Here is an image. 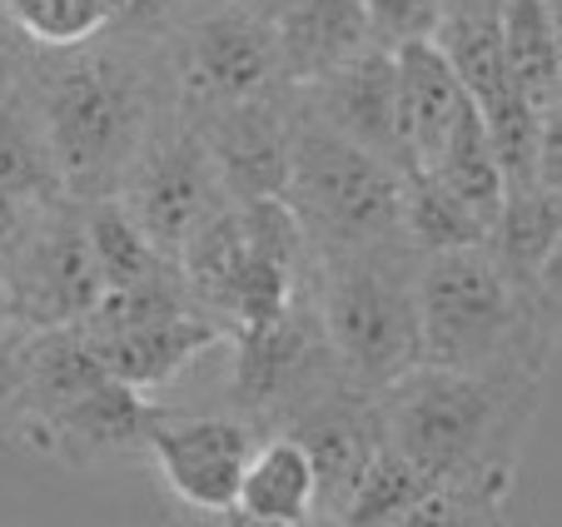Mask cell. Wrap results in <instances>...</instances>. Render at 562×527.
<instances>
[{
    "label": "cell",
    "instance_id": "obj_17",
    "mask_svg": "<svg viewBox=\"0 0 562 527\" xmlns=\"http://www.w3.org/2000/svg\"><path fill=\"white\" fill-rule=\"evenodd\" d=\"M274 41L284 55L289 85H308L379 45L363 15V0H299L294 11L274 21Z\"/></svg>",
    "mask_w": 562,
    "mask_h": 527
},
{
    "label": "cell",
    "instance_id": "obj_19",
    "mask_svg": "<svg viewBox=\"0 0 562 527\" xmlns=\"http://www.w3.org/2000/svg\"><path fill=\"white\" fill-rule=\"evenodd\" d=\"M234 507L274 527H299L304 517L318 513L314 468H308V453L289 433H269L255 444L245 478H239V493H234Z\"/></svg>",
    "mask_w": 562,
    "mask_h": 527
},
{
    "label": "cell",
    "instance_id": "obj_4",
    "mask_svg": "<svg viewBox=\"0 0 562 527\" xmlns=\"http://www.w3.org/2000/svg\"><path fill=\"white\" fill-rule=\"evenodd\" d=\"M308 299L329 359L353 389L383 393L424 363L418 328V254L404 239L373 249L308 254Z\"/></svg>",
    "mask_w": 562,
    "mask_h": 527
},
{
    "label": "cell",
    "instance_id": "obj_31",
    "mask_svg": "<svg viewBox=\"0 0 562 527\" xmlns=\"http://www.w3.org/2000/svg\"><path fill=\"white\" fill-rule=\"evenodd\" d=\"M170 527H274L239 507H170Z\"/></svg>",
    "mask_w": 562,
    "mask_h": 527
},
{
    "label": "cell",
    "instance_id": "obj_33",
    "mask_svg": "<svg viewBox=\"0 0 562 527\" xmlns=\"http://www.w3.org/2000/svg\"><path fill=\"white\" fill-rule=\"evenodd\" d=\"M239 5H249V11H255V15H265V21L274 25L284 11H294L299 0H239Z\"/></svg>",
    "mask_w": 562,
    "mask_h": 527
},
{
    "label": "cell",
    "instance_id": "obj_32",
    "mask_svg": "<svg viewBox=\"0 0 562 527\" xmlns=\"http://www.w3.org/2000/svg\"><path fill=\"white\" fill-rule=\"evenodd\" d=\"M35 210H41V204L21 200V194H11V190H0V259H5V254L21 244V234L31 229Z\"/></svg>",
    "mask_w": 562,
    "mask_h": 527
},
{
    "label": "cell",
    "instance_id": "obj_18",
    "mask_svg": "<svg viewBox=\"0 0 562 527\" xmlns=\"http://www.w3.org/2000/svg\"><path fill=\"white\" fill-rule=\"evenodd\" d=\"M503 65L513 96L548 115L562 110V45H558V0H503Z\"/></svg>",
    "mask_w": 562,
    "mask_h": 527
},
{
    "label": "cell",
    "instance_id": "obj_20",
    "mask_svg": "<svg viewBox=\"0 0 562 527\" xmlns=\"http://www.w3.org/2000/svg\"><path fill=\"white\" fill-rule=\"evenodd\" d=\"M424 175H434L483 229H493L503 210V169L493 159V145L483 135V120L473 105H463V115L453 120V130L443 135L438 155L424 165Z\"/></svg>",
    "mask_w": 562,
    "mask_h": 527
},
{
    "label": "cell",
    "instance_id": "obj_25",
    "mask_svg": "<svg viewBox=\"0 0 562 527\" xmlns=\"http://www.w3.org/2000/svg\"><path fill=\"white\" fill-rule=\"evenodd\" d=\"M428 487L434 483H428L418 468H408L404 458L383 444L379 453L369 458V468L359 473L353 493L344 497V507L334 517H339L344 527H389L393 517H404Z\"/></svg>",
    "mask_w": 562,
    "mask_h": 527
},
{
    "label": "cell",
    "instance_id": "obj_3",
    "mask_svg": "<svg viewBox=\"0 0 562 527\" xmlns=\"http://www.w3.org/2000/svg\"><path fill=\"white\" fill-rule=\"evenodd\" d=\"M424 363L548 383L558 363V299L503 269L488 244L418 259Z\"/></svg>",
    "mask_w": 562,
    "mask_h": 527
},
{
    "label": "cell",
    "instance_id": "obj_8",
    "mask_svg": "<svg viewBox=\"0 0 562 527\" xmlns=\"http://www.w3.org/2000/svg\"><path fill=\"white\" fill-rule=\"evenodd\" d=\"M224 348L234 354L229 413L255 423L259 438H269L308 393H318L324 383L339 379V369L329 359V344H324V328H318L314 299H308V279L274 324L255 328V334H234Z\"/></svg>",
    "mask_w": 562,
    "mask_h": 527
},
{
    "label": "cell",
    "instance_id": "obj_34",
    "mask_svg": "<svg viewBox=\"0 0 562 527\" xmlns=\"http://www.w3.org/2000/svg\"><path fill=\"white\" fill-rule=\"evenodd\" d=\"M299 527H344V523H339V517H324V513H314V517H304V523H299Z\"/></svg>",
    "mask_w": 562,
    "mask_h": 527
},
{
    "label": "cell",
    "instance_id": "obj_29",
    "mask_svg": "<svg viewBox=\"0 0 562 527\" xmlns=\"http://www.w3.org/2000/svg\"><path fill=\"white\" fill-rule=\"evenodd\" d=\"M31 334L21 318H0V428L15 408V393H21V373H25V348H31Z\"/></svg>",
    "mask_w": 562,
    "mask_h": 527
},
{
    "label": "cell",
    "instance_id": "obj_7",
    "mask_svg": "<svg viewBox=\"0 0 562 527\" xmlns=\"http://www.w3.org/2000/svg\"><path fill=\"white\" fill-rule=\"evenodd\" d=\"M0 279H5V314L21 318L25 328L80 324L105 294L80 200L41 204L21 244L0 259Z\"/></svg>",
    "mask_w": 562,
    "mask_h": 527
},
{
    "label": "cell",
    "instance_id": "obj_23",
    "mask_svg": "<svg viewBox=\"0 0 562 527\" xmlns=\"http://www.w3.org/2000/svg\"><path fill=\"white\" fill-rule=\"evenodd\" d=\"M0 190L21 194L31 204L65 200L60 180H55V165H50V149L41 139V125L25 110L15 85L0 90Z\"/></svg>",
    "mask_w": 562,
    "mask_h": 527
},
{
    "label": "cell",
    "instance_id": "obj_28",
    "mask_svg": "<svg viewBox=\"0 0 562 527\" xmlns=\"http://www.w3.org/2000/svg\"><path fill=\"white\" fill-rule=\"evenodd\" d=\"M443 0H363L369 31L379 45H408V41H434V25Z\"/></svg>",
    "mask_w": 562,
    "mask_h": 527
},
{
    "label": "cell",
    "instance_id": "obj_16",
    "mask_svg": "<svg viewBox=\"0 0 562 527\" xmlns=\"http://www.w3.org/2000/svg\"><path fill=\"white\" fill-rule=\"evenodd\" d=\"M393 75H398V135H404L408 169H424L453 120L463 115L468 96L434 41L393 45Z\"/></svg>",
    "mask_w": 562,
    "mask_h": 527
},
{
    "label": "cell",
    "instance_id": "obj_22",
    "mask_svg": "<svg viewBox=\"0 0 562 527\" xmlns=\"http://www.w3.org/2000/svg\"><path fill=\"white\" fill-rule=\"evenodd\" d=\"M80 214H86L90 254H95V269H100V284L105 289L145 284V279L165 274V269L175 264L149 244V234L130 220V210L115 200V194H105V200H86Z\"/></svg>",
    "mask_w": 562,
    "mask_h": 527
},
{
    "label": "cell",
    "instance_id": "obj_21",
    "mask_svg": "<svg viewBox=\"0 0 562 527\" xmlns=\"http://www.w3.org/2000/svg\"><path fill=\"white\" fill-rule=\"evenodd\" d=\"M398 239L428 259V254L468 249V244H488V229L434 180L424 169H408L398 184Z\"/></svg>",
    "mask_w": 562,
    "mask_h": 527
},
{
    "label": "cell",
    "instance_id": "obj_35",
    "mask_svg": "<svg viewBox=\"0 0 562 527\" xmlns=\"http://www.w3.org/2000/svg\"><path fill=\"white\" fill-rule=\"evenodd\" d=\"M0 318H5V279H0Z\"/></svg>",
    "mask_w": 562,
    "mask_h": 527
},
{
    "label": "cell",
    "instance_id": "obj_6",
    "mask_svg": "<svg viewBox=\"0 0 562 527\" xmlns=\"http://www.w3.org/2000/svg\"><path fill=\"white\" fill-rule=\"evenodd\" d=\"M155 45L165 80H170V105L190 125L220 115V110L265 100L289 85L274 25L239 0H200Z\"/></svg>",
    "mask_w": 562,
    "mask_h": 527
},
{
    "label": "cell",
    "instance_id": "obj_26",
    "mask_svg": "<svg viewBox=\"0 0 562 527\" xmlns=\"http://www.w3.org/2000/svg\"><path fill=\"white\" fill-rule=\"evenodd\" d=\"M11 25L35 51H70L105 35V0H5Z\"/></svg>",
    "mask_w": 562,
    "mask_h": 527
},
{
    "label": "cell",
    "instance_id": "obj_10",
    "mask_svg": "<svg viewBox=\"0 0 562 527\" xmlns=\"http://www.w3.org/2000/svg\"><path fill=\"white\" fill-rule=\"evenodd\" d=\"M259 444V428L239 413H184L149 408L145 458L155 463L159 483L175 507H234L245 463Z\"/></svg>",
    "mask_w": 562,
    "mask_h": 527
},
{
    "label": "cell",
    "instance_id": "obj_27",
    "mask_svg": "<svg viewBox=\"0 0 562 527\" xmlns=\"http://www.w3.org/2000/svg\"><path fill=\"white\" fill-rule=\"evenodd\" d=\"M200 0H105V35H120V41H165L184 15L194 11Z\"/></svg>",
    "mask_w": 562,
    "mask_h": 527
},
{
    "label": "cell",
    "instance_id": "obj_2",
    "mask_svg": "<svg viewBox=\"0 0 562 527\" xmlns=\"http://www.w3.org/2000/svg\"><path fill=\"white\" fill-rule=\"evenodd\" d=\"M548 383L414 363L379 393L383 444L428 483L518 478V453Z\"/></svg>",
    "mask_w": 562,
    "mask_h": 527
},
{
    "label": "cell",
    "instance_id": "obj_5",
    "mask_svg": "<svg viewBox=\"0 0 562 527\" xmlns=\"http://www.w3.org/2000/svg\"><path fill=\"white\" fill-rule=\"evenodd\" d=\"M398 184L404 175L379 155L318 125L299 96V130L289 149L284 200L304 224L308 254L373 249L398 239Z\"/></svg>",
    "mask_w": 562,
    "mask_h": 527
},
{
    "label": "cell",
    "instance_id": "obj_9",
    "mask_svg": "<svg viewBox=\"0 0 562 527\" xmlns=\"http://www.w3.org/2000/svg\"><path fill=\"white\" fill-rule=\"evenodd\" d=\"M115 200L125 204L130 220L149 234V244H155L165 259H175L180 244L190 239L229 194H224L220 169H214L200 130L184 125L180 115H170V120H159L155 135L130 159Z\"/></svg>",
    "mask_w": 562,
    "mask_h": 527
},
{
    "label": "cell",
    "instance_id": "obj_30",
    "mask_svg": "<svg viewBox=\"0 0 562 527\" xmlns=\"http://www.w3.org/2000/svg\"><path fill=\"white\" fill-rule=\"evenodd\" d=\"M31 51H35V45L11 25V15H5V0H0V90H11V85L21 80Z\"/></svg>",
    "mask_w": 562,
    "mask_h": 527
},
{
    "label": "cell",
    "instance_id": "obj_1",
    "mask_svg": "<svg viewBox=\"0 0 562 527\" xmlns=\"http://www.w3.org/2000/svg\"><path fill=\"white\" fill-rule=\"evenodd\" d=\"M65 200H105L120 190L159 120H170V80L159 45L95 35L70 51H31L21 80Z\"/></svg>",
    "mask_w": 562,
    "mask_h": 527
},
{
    "label": "cell",
    "instance_id": "obj_12",
    "mask_svg": "<svg viewBox=\"0 0 562 527\" xmlns=\"http://www.w3.org/2000/svg\"><path fill=\"white\" fill-rule=\"evenodd\" d=\"M149 408H155V399H145L139 389L105 373L95 389H86L75 403H65L50 418L21 428L11 438V448H25V453L60 468H100V463H115V458H135L145 453Z\"/></svg>",
    "mask_w": 562,
    "mask_h": 527
},
{
    "label": "cell",
    "instance_id": "obj_15",
    "mask_svg": "<svg viewBox=\"0 0 562 527\" xmlns=\"http://www.w3.org/2000/svg\"><path fill=\"white\" fill-rule=\"evenodd\" d=\"M86 334V328H80ZM95 359L105 363L110 379L130 383L139 393H155L175 383L190 363H200L210 348L229 344V328L220 318L200 314V309H180L165 318H145L130 328H110V334H86Z\"/></svg>",
    "mask_w": 562,
    "mask_h": 527
},
{
    "label": "cell",
    "instance_id": "obj_14",
    "mask_svg": "<svg viewBox=\"0 0 562 527\" xmlns=\"http://www.w3.org/2000/svg\"><path fill=\"white\" fill-rule=\"evenodd\" d=\"M304 110L344 135L349 145L379 155L398 175H408L404 135H398V75H393V45H369L349 65L299 85Z\"/></svg>",
    "mask_w": 562,
    "mask_h": 527
},
{
    "label": "cell",
    "instance_id": "obj_11",
    "mask_svg": "<svg viewBox=\"0 0 562 527\" xmlns=\"http://www.w3.org/2000/svg\"><path fill=\"white\" fill-rule=\"evenodd\" d=\"M274 433H289V438L308 453L314 487H318V513L334 517L344 507V497L353 493L359 473L369 468V458L383 448L379 393L353 389V383L339 373L334 383L308 393Z\"/></svg>",
    "mask_w": 562,
    "mask_h": 527
},
{
    "label": "cell",
    "instance_id": "obj_13",
    "mask_svg": "<svg viewBox=\"0 0 562 527\" xmlns=\"http://www.w3.org/2000/svg\"><path fill=\"white\" fill-rule=\"evenodd\" d=\"M194 130H200L229 200L284 194L289 149H294V130H299V85H284V90H274L265 100H249V105L220 110V115L200 120Z\"/></svg>",
    "mask_w": 562,
    "mask_h": 527
},
{
    "label": "cell",
    "instance_id": "obj_24",
    "mask_svg": "<svg viewBox=\"0 0 562 527\" xmlns=\"http://www.w3.org/2000/svg\"><path fill=\"white\" fill-rule=\"evenodd\" d=\"M518 478H463V483H438L393 517L389 527H508V493Z\"/></svg>",
    "mask_w": 562,
    "mask_h": 527
}]
</instances>
